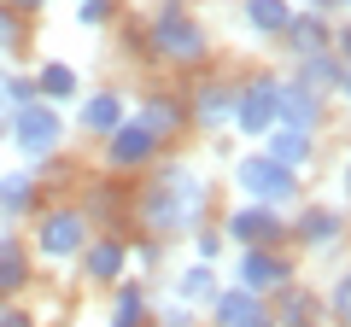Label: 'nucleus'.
Instances as JSON below:
<instances>
[{
	"label": "nucleus",
	"instance_id": "obj_36",
	"mask_svg": "<svg viewBox=\"0 0 351 327\" xmlns=\"http://www.w3.org/2000/svg\"><path fill=\"white\" fill-rule=\"evenodd\" d=\"M334 88H339V100L351 105V64H339V82H334Z\"/></svg>",
	"mask_w": 351,
	"mask_h": 327
},
{
	"label": "nucleus",
	"instance_id": "obj_7",
	"mask_svg": "<svg viewBox=\"0 0 351 327\" xmlns=\"http://www.w3.org/2000/svg\"><path fill=\"white\" fill-rule=\"evenodd\" d=\"M240 287H246V292H258V298H263V292H281V287H287V280H293V257L287 252H276V246H246V252H240Z\"/></svg>",
	"mask_w": 351,
	"mask_h": 327
},
{
	"label": "nucleus",
	"instance_id": "obj_5",
	"mask_svg": "<svg viewBox=\"0 0 351 327\" xmlns=\"http://www.w3.org/2000/svg\"><path fill=\"white\" fill-rule=\"evenodd\" d=\"M82 246H88V216H82V211L59 205V211L41 216V228H36V252H41V257L71 263V257H82Z\"/></svg>",
	"mask_w": 351,
	"mask_h": 327
},
{
	"label": "nucleus",
	"instance_id": "obj_4",
	"mask_svg": "<svg viewBox=\"0 0 351 327\" xmlns=\"http://www.w3.org/2000/svg\"><path fill=\"white\" fill-rule=\"evenodd\" d=\"M12 146L24 152V158H53V152L64 146V117H59V105H47V100L18 105V112H12Z\"/></svg>",
	"mask_w": 351,
	"mask_h": 327
},
{
	"label": "nucleus",
	"instance_id": "obj_31",
	"mask_svg": "<svg viewBox=\"0 0 351 327\" xmlns=\"http://www.w3.org/2000/svg\"><path fill=\"white\" fill-rule=\"evenodd\" d=\"M158 327H193V315H188V304H170V310L158 315Z\"/></svg>",
	"mask_w": 351,
	"mask_h": 327
},
{
	"label": "nucleus",
	"instance_id": "obj_20",
	"mask_svg": "<svg viewBox=\"0 0 351 327\" xmlns=\"http://www.w3.org/2000/svg\"><path fill=\"white\" fill-rule=\"evenodd\" d=\"M287 47H293V59H304V53H334V29L322 24V12H293V24H287Z\"/></svg>",
	"mask_w": 351,
	"mask_h": 327
},
{
	"label": "nucleus",
	"instance_id": "obj_22",
	"mask_svg": "<svg viewBox=\"0 0 351 327\" xmlns=\"http://www.w3.org/2000/svg\"><path fill=\"white\" fill-rule=\"evenodd\" d=\"M246 24L258 29V36H287L293 0H246Z\"/></svg>",
	"mask_w": 351,
	"mask_h": 327
},
{
	"label": "nucleus",
	"instance_id": "obj_30",
	"mask_svg": "<svg viewBox=\"0 0 351 327\" xmlns=\"http://www.w3.org/2000/svg\"><path fill=\"white\" fill-rule=\"evenodd\" d=\"M193 252H199V263H217V252H223V234H199V239H193Z\"/></svg>",
	"mask_w": 351,
	"mask_h": 327
},
{
	"label": "nucleus",
	"instance_id": "obj_21",
	"mask_svg": "<svg viewBox=\"0 0 351 327\" xmlns=\"http://www.w3.org/2000/svg\"><path fill=\"white\" fill-rule=\"evenodd\" d=\"M112 327H152L147 287H135V280H117V298H112Z\"/></svg>",
	"mask_w": 351,
	"mask_h": 327
},
{
	"label": "nucleus",
	"instance_id": "obj_33",
	"mask_svg": "<svg viewBox=\"0 0 351 327\" xmlns=\"http://www.w3.org/2000/svg\"><path fill=\"white\" fill-rule=\"evenodd\" d=\"M106 12H112V0H82V24H106Z\"/></svg>",
	"mask_w": 351,
	"mask_h": 327
},
{
	"label": "nucleus",
	"instance_id": "obj_1",
	"mask_svg": "<svg viewBox=\"0 0 351 327\" xmlns=\"http://www.w3.org/2000/svg\"><path fill=\"white\" fill-rule=\"evenodd\" d=\"M205 199H211V187L199 181V170L164 164V176H152L147 187H141V228H147V234H182V228L199 222Z\"/></svg>",
	"mask_w": 351,
	"mask_h": 327
},
{
	"label": "nucleus",
	"instance_id": "obj_23",
	"mask_svg": "<svg viewBox=\"0 0 351 327\" xmlns=\"http://www.w3.org/2000/svg\"><path fill=\"white\" fill-rule=\"evenodd\" d=\"M217 292H223V287H217V263H193L188 275L176 280V304H188V310H193V304H211Z\"/></svg>",
	"mask_w": 351,
	"mask_h": 327
},
{
	"label": "nucleus",
	"instance_id": "obj_29",
	"mask_svg": "<svg viewBox=\"0 0 351 327\" xmlns=\"http://www.w3.org/2000/svg\"><path fill=\"white\" fill-rule=\"evenodd\" d=\"M0 94H6V112H18V105L36 100V76H6V88H0Z\"/></svg>",
	"mask_w": 351,
	"mask_h": 327
},
{
	"label": "nucleus",
	"instance_id": "obj_16",
	"mask_svg": "<svg viewBox=\"0 0 351 327\" xmlns=\"http://www.w3.org/2000/svg\"><path fill=\"white\" fill-rule=\"evenodd\" d=\"M193 123H205V129L234 123V88L228 82H199L193 88Z\"/></svg>",
	"mask_w": 351,
	"mask_h": 327
},
{
	"label": "nucleus",
	"instance_id": "obj_11",
	"mask_svg": "<svg viewBox=\"0 0 351 327\" xmlns=\"http://www.w3.org/2000/svg\"><path fill=\"white\" fill-rule=\"evenodd\" d=\"M223 234L240 239V246H276L281 239V216L269 211V205H240V211L223 222Z\"/></svg>",
	"mask_w": 351,
	"mask_h": 327
},
{
	"label": "nucleus",
	"instance_id": "obj_12",
	"mask_svg": "<svg viewBox=\"0 0 351 327\" xmlns=\"http://www.w3.org/2000/svg\"><path fill=\"white\" fill-rule=\"evenodd\" d=\"M276 123H281V129H299V135H311V129L322 123V94L299 88V82H281V94H276Z\"/></svg>",
	"mask_w": 351,
	"mask_h": 327
},
{
	"label": "nucleus",
	"instance_id": "obj_34",
	"mask_svg": "<svg viewBox=\"0 0 351 327\" xmlns=\"http://www.w3.org/2000/svg\"><path fill=\"white\" fill-rule=\"evenodd\" d=\"M334 53H339V64H351V24L334 29Z\"/></svg>",
	"mask_w": 351,
	"mask_h": 327
},
{
	"label": "nucleus",
	"instance_id": "obj_17",
	"mask_svg": "<svg viewBox=\"0 0 351 327\" xmlns=\"http://www.w3.org/2000/svg\"><path fill=\"white\" fill-rule=\"evenodd\" d=\"M76 94H82V76H76L64 59H47V64L36 70V100L64 105V100H76Z\"/></svg>",
	"mask_w": 351,
	"mask_h": 327
},
{
	"label": "nucleus",
	"instance_id": "obj_9",
	"mask_svg": "<svg viewBox=\"0 0 351 327\" xmlns=\"http://www.w3.org/2000/svg\"><path fill=\"white\" fill-rule=\"evenodd\" d=\"M129 275V246L117 234H100L82 246V280H94V287H117V280Z\"/></svg>",
	"mask_w": 351,
	"mask_h": 327
},
{
	"label": "nucleus",
	"instance_id": "obj_35",
	"mask_svg": "<svg viewBox=\"0 0 351 327\" xmlns=\"http://www.w3.org/2000/svg\"><path fill=\"white\" fill-rule=\"evenodd\" d=\"M0 6H12V12L24 18V12H41V6H47V0H0Z\"/></svg>",
	"mask_w": 351,
	"mask_h": 327
},
{
	"label": "nucleus",
	"instance_id": "obj_28",
	"mask_svg": "<svg viewBox=\"0 0 351 327\" xmlns=\"http://www.w3.org/2000/svg\"><path fill=\"white\" fill-rule=\"evenodd\" d=\"M24 47V18L12 6H0V53H18Z\"/></svg>",
	"mask_w": 351,
	"mask_h": 327
},
{
	"label": "nucleus",
	"instance_id": "obj_8",
	"mask_svg": "<svg viewBox=\"0 0 351 327\" xmlns=\"http://www.w3.org/2000/svg\"><path fill=\"white\" fill-rule=\"evenodd\" d=\"M158 158V135L141 123H117L112 135H106V164L112 170H147V164Z\"/></svg>",
	"mask_w": 351,
	"mask_h": 327
},
{
	"label": "nucleus",
	"instance_id": "obj_25",
	"mask_svg": "<svg viewBox=\"0 0 351 327\" xmlns=\"http://www.w3.org/2000/svg\"><path fill=\"white\" fill-rule=\"evenodd\" d=\"M334 82H339V59L334 53H304L299 59V88L322 94V88H334Z\"/></svg>",
	"mask_w": 351,
	"mask_h": 327
},
{
	"label": "nucleus",
	"instance_id": "obj_38",
	"mask_svg": "<svg viewBox=\"0 0 351 327\" xmlns=\"http://www.w3.org/2000/svg\"><path fill=\"white\" fill-rule=\"evenodd\" d=\"M0 88H6V70H0ZM0 117H6V94H0Z\"/></svg>",
	"mask_w": 351,
	"mask_h": 327
},
{
	"label": "nucleus",
	"instance_id": "obj_10",
	"mask_svg": "<svg viewBox=\"0 0 351 327\" xmlns=\"http://www.w3.org/2000/svg\"><path fill=\"white\" fill-rule=\"evenodd\" d=\"M205 310H211V327H269V304H263L258 292H246V287L217 292Z\"/></svg>",
	"mask_w": 351,
	"mask_h": 327
},
{
	"label": "nucleus",
	"instance_id": "obj_2",
	"mask_svg": "<svg viewBox=\"0 0 351 327\" xmlns=\"http://www.w3.org/2000/svg\"><path fill=\"white\" fill-rule=\"evenodd\" d=\"M147 47L158 53V59H170V64H199L205 53H211V41H205V24L182 6V0H164L158 12H152Z\"/></svg>",
	"mask_w": 351,
	"mask_h": 327
},
{
	"label": "nucleus",
	"instance_id": "obj_14",
	"mask_svg": "<svg viewBox=\"0 0 351 327\" xmlns=\"http://www.w3.org/2000/svg\"><path fill=\"white\" fill-rule=\"evenodd\" d=\"M76 123L88 129V135H112L117 123H129V100L117 88H106V94H88L82 100V112H76Z\"/></svg>",
	"mask_w": 351,
	"mask_h": 327
},
{
	"label": "nucleus",
	"instance_id": "obj_6",
	"mask_svg": "<svg viewBox=\"0 0 351 327\" xmlns=\"http://www.w3.org/2000/svg\"><path fill=\"white\" fill-rule=\"evenodd\" d=\"M276 94H281L276 76H252L246 88H234V129L246 140H263L276 129Z\"/></svg>",
	"mask_w": 351,
	"mask_h": 327
},
{
	"label": "nucleus",
	"instance_id": "obj_19",
	"mask_svg": "<svg viewBox=\"0 0 351 327\" xmlns=\"http://www.w3.org/2000/svg\"><path fill=\"white\" fill-rule=\"evenodd\" d=\"M29 287V252L18 234H0V298H18Z\"/></svg>",
	"mask_w": 351,
	"mask_h": 327
},
{
	"label": "nucleus",
	"instance_id": "obj_15",
	"mask_svg": "<svg viewBox=\"0 0 351 327\" xmlns=\"http://www.w3.org/2000/svg\"><path fill=\"white\" fill-rule=\"evenodd\" d=\"M263 158H276L281 170H293V176H299V170H311V135H299V129H269V135H263Z\"/></svg>",
	"mask_w": 351,
	"mask_h": 327
},
{
	"label": "nucleus",
	"instance_id": "obj_3",
	"mask_svg": "<svg viewBox=\"0 0 351 327\" xmlns=\"http://www.w3.org/2000/svg\"><path fill=\"white\" fill-rule=\"evenodd\" d=\"M234 187L246 193L252 205H269V211L299 199V176H293V170H281L276 158H263V152H252V158L234 164Z\"/></svg>",
	"mask_w": 351,
	"mask_h": 327
},
{
	"label": "nucleus",
	"instance_id": "obj_32",
	"mask_svg": "<svg viewBox=\"0 0 351 327\" xmlns=\"http://www.w3.org/2000/svg\"><path fill=\"white\" fill-rule=\"evenodd\" d=\"M0 327H36V315L18 310V304H6V310H0Z\"/></svg>",
	"mask_w": 351,
	"mask_h": 327
},
{
	"label": "nucleus",
	"instance_id": "obj_24",
	"mask_svg": "<svg viewBox=\"0 0 351 327\" xmlns=\"http://www.w3.org/2000/svg\"><path fill=\"white\" fill-rule=\"evenodd\" d=\"M29 205H36V176H29V170L0 176V216H24Z\"/></svg>",
	"mask_w": 351,
	"mask_h": 327
},
{
	"label": "nucleus",
	"instance_id": "obj_37",
	"mask_svg": "<svg viewBox=\"0 0 351 327\" xmlns=\"http://www.w3.org/2000/svg\"><path fill=\"white\" fill-rule=\"evenodd\" d=\"M334 6H346V0H311V12H334Z\"/></svg>",
	"mask_w": 351,
	"mask_h": 327
},
{
	"label": "nucleus",
	"instance_id": "obj_13",
	"mask_svg": "<svg viewBox=\"0 0 351 327\" xmlns=\"http://www.w3.org/2000/svg\"><path fill=\"white\" fill-rule=\"evenodd\" d=\"M322 322V304H316V292H304V287H281L276 292V310H269V327H316Z\"/></svg>",
	"mask_w": 351,
	"mask_h": 327
},
{
	"label": "nucleus",
	"instance_id": "obj_26",
	"mask_svg": "<svg viewBox=\"0 0 351 327\" xmlns=\"http://www.w3.org/2000/svg\"><path fill=\"white\" fill-rule=\"evenodd\" d=\"M135 123H141V129H152V135H176V129L188 123V112H182L176 100H147V112H141Z\"/></svg>",
	"mask_w": 351,
	"mask_h": 327
},
{
	"label": "nucleus",
	"instance_id": "obj_39",
	"mask_svg": "<svg viewBox=\"0 0 351 327\" xmlns=\"http://www.w3.org/2000/svg\"><path fill=\"white\" fill-rule=\"evenodd\" d=\"M346 199H351V158H346Z\"/></svg>",
	"mask_w": 351,
	"mask_h": 327
},
{
	"label": "nucleus",
	"instance_id": "obj_18",
	"mask_svg": "<svg viewBox=\"0 0 351 327\" xmlns=\"http://www.w3.org/2000/svg\"><path fill=\"white\" fill-rule=\"evenodd\" d=\"M339 234H346L339 211H328V205H304V211H299V239L311 246V252H328Z\"/></svg>",
	"mask_w": 351,
	"mask_h": 327
},
{
	"label": "nucleus",
	"instance_id": "obj_27",
	"mask_svg": "<svg viewBox=\"0 0 351 327\" xmlns=\"http://www.w3.org/2000/svg\"><path fill=\"white\" fill-rule=\"evenodd\" d=\"M328 315H334L339 327H351V269L334 280V292H328Z\"/></svg>",
	"mask_w": 351,
	"mask_h": 327
}]
</instances>
